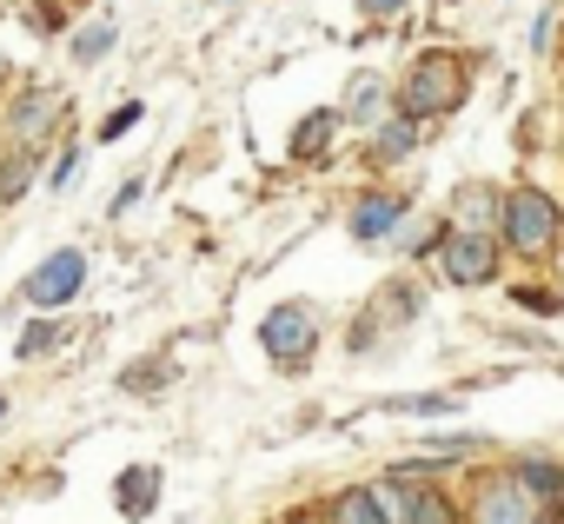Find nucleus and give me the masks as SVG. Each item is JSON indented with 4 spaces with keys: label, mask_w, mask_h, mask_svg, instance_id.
<instances>
[{
    "label": "nucleus",
    "mask_w": 564,
    "mask_h": 524,
    "mask_svg": "<svg viewBox=\"0 0 564 524\" xmlns=\"http://www.w3.org/2000/svg\"><path fill=\"white\" fill-rule=\"evenodd\" d=\"M498 252L518 259V266L544 273L551 259L564 252V206L538 186V179H511L505 199H498V226H491Z\"/></svg>",
    "instance_id": "obj_1"
},
{
    "label": "nucleus",
    "mask_w": 564,
    "mask_h": 524,
    "mask_svg": "<svg viewBox=\"0 0 564 524\" xmlns=\"http://www.w3.org/2000/svg\"><path fill=\"white\" fill-rule=\"evenodd\" d=\"M465 100H471V61H465L458 47H419V54L405 61V74L392 80V113L419 120L425 133H432L438 120H452Z\"/></svg>",
    "instance_id": "obj_2"
},
{
    "label": "nucleus",
    "mask_w": 564,
    "mask_h": 524,
    "mask_svg": "<svg viewBox=\"0 0 564 524\" xmlns=\"http://www.w3.org/2000/svg\"><path fill=\"white\" fill-rule=\"evenodd\" d=\"M425 266H432L452 293H485V286L505 280V252H498L491 232H465V226H445V219H438V232H432V245H425Z\"/></svg>",
    "instance_id": "obj_3"
},
{
    "label": "nucleus",
    "mask_w": 564,
    "mask_h": 524,
    "mask_svg": "<svg viewBox=\"0 0 564 524\" xmlns=\"http://www.w3.org/2000/svg\"><path fill=\"white\" fill-rule=\"evenodd\" d=\"M326 346V313L313 299H279L265 319H259V352L279 365V372H306Z\"/></svg>",
    "instance_id": "obj_4"
},
{
    "label": "nucleus",
    "mask_w": 564,
    "mask_h": 524,
    "mask_svg": "<svg viewBox=\"0 0 564 524\" xmlns=\"http://www.w3.org/2000/svg\"><path fill=\"white\" fill-rule=\"evenodd\" d=\"M465 524H544V511L505 478V465H471V484H465Z\"/></svg>",
    "instance_id": "obj_5"
},
{
    "label": "nucleus",
    "mask_w": 564,
    "mask_h": 524,
    "mask_svg": "<svg viewBox=\"0 0 564 524\" xmlns=\"http://www.w3.org/2000/svg\"><path fill=\"white\" fill-rule=\"evenodd\" d=\"M405 212H412V193H399V186H366V193L346 206V232H352L359 245H386V239L405 226Z\"/></svg>",
    "instance_id": "obj_6"
},
{
    "label": "nucleus",
    "mask_w": 564,
    "mask_h": 524,
    "mask_svg": "<svg viewBox=\"0 0 564 524\" xmlns=\"http://www.w3.org/2000/svg\"><path fill=\"white\" fill-rule=\"evenodd\" d=\"M432 133L419 127V120H405V113H386L379 127H366V146H359V160L372 166V173H392V166H405L419 146H425Z\"/></svg>",
    "instance_id": "obj_7"
},
{
    "label": "nucleus",
    "mask_w": 564,
    "mask_h": 524,
    "mask_svg": "<svg viewBox=\"0 0 564 524\" xmlns=\"http://www.w3.org/2000/svg\"><path fill=\"white\" fill-rule=\"evenodd\" d=\"M505 478H511L538 511H557V504H564V458H557V451H511V458H505Z\"/></svg>",
    "instance_id": "obj_8"
},
{
    "label": "nucleus",
    "mask_w": 564,
    "mask_h": 524,
    "mask_svg": "<svg viewBox=\"0 0 564 524\" xmlns=\"http://www.w3.org/2000/svg\"><path fill=\"white\" fill-rule=\"evenodd\" d=\"M80 286H87V252H74V245L47 252L41 266L28 273V299H34V306H67Z\"/></svg>",
    "instance_id": "obj_9"
},
{
    "label": "nucleus",
    "mask_w": 564,
    "mask_h": 524,
    "mask_svg": "<svg viewBox=\"0 0 564 524\" xmlns=\"http://www.w3.org/2000/svg\"><path fill=\"white\" fill-rule=\"evenodd\" d=\"M386 113H392V80H386V74H352V80H346V100H339V120L366 133V127H379Z\"/></svg>",
    "instance_id": "obj_10"
},
{
    "label": "nucleus",
    "mask_w": 564,
    "mask_h": 524,
    "mask_svg": "<svg viewBox=\"0 0 564 524\" xmlns=\"http://www.w3.org/2000/svg\"><path fill=\"white\" fill-rule=\"evenodd\" d=\"M498 199H505V186L465 179V186L452 193V212H438V219H445V226H465V232H491V226H498Z\"/></svg>",
    "instance_id": "obj_11"
},
{
    "label": "nucleus",
    "mask_w": 564,
    "mask_h": 524,
    "mask_svg": "<svg viewBox=\"0 0 564 524\" xmlns=\"http://www.w3.org/2000/svg\"><path fill=\"white\" fill-rule=\"evenodd\" d=\"M346 133V120H339V107H313L300 127H293V160L300 166H319L326 153H333V140Z\"/></svg>",
    "instance_id": "obj_12"
},
{
    "label": "nucleus",
    "mask_w": 564,
    "mask_h": 524,
    "mask_svg": "<svg viewBox=\"0 0 564 524\" xmlns=\"http://www.w3.org/2000/svg\"><path fill=\"white\" fill-rule=\"evenodd\" d=\"M319 517H326V524H392V511H386L379 484H346V491H333Z\"/></svg>",
    "instance_id": "obj_13"
},
{
    "label": "nucleus",
    "mask_w": 564,
    "mask_h": 524,
    "mask_svg": "<svg viewBox=\"0 0 564 524\" xmlns=\"http://www.w3.org/2000/svg\"><path fill=\"white\" fill-rule=\"evenodd\" d=\"M113 504H120L127 517H147V511L160 504V471H153V465H133V471H120V484H113Z\"/></svg>",
    "instance_id": "obj_14"
},
{
    "label": "nucleus",
    "mask_w": 564,
    "mask_h": 524,
    "mask_svg": "<svg viewBox=\"0 0 564 524\" xmlns=\"http://www.w3.org/2000/svg\"><path fill=\"white\" fill-rule=\"evenodd\" d=\"M458 392H399V399H379V412H399V418H458Z\"/></svg>",
    "instance_id": "obj_15"
},
{
    "label": "nucleus",
    "mask_w": 564,
    "mask_h": 524,
    "mask_svg": "<svg viewBox=\"0 0 564 524\" xmlns=\"http://www.w3.org/2000/svg\"><path fill=\"white\" fill-rule=\"evenodd\" d=\"M511 306H518V313H531V319H564V286L518 280V286H511Z\"/></svg>",
    "instance_id": "obj_16"
},
{
    "label": "nucleus",
    "mask_w": 564,
    "mask_h": 524,
    "mask_svg": "<svg viewBox=\"0 0 564 524\" xmlns=\"http://www.w3.org/2000/svg\"><path fill=\"white\" fill-rule=\"evenodd\" d=\"M557 21H564V8H557V0H544V8L531 14V28H524V47H531V61H551V41H557Z\"/></svg>",
    "instance_id": "obj_17"
},
{
    "label": "nucleus",
    "mask_w": 564,
    "mask_h": 524,
    "mask_svg": "<svg viewBox=\"0 0 564 524\" xmlns=\"http://www.w3.org/2000/svg\"><path fill=\"white\" fill-rule=\"evenodd\" d=\"M113 34H120L113 21H94V28H80V34H74V54H80V61H100V54L113 47Z\"/></svg>",
    "instance_id": "obj_18"
},
{
    "label": "nucleus",
    "mask_w": 564,
    "mask_h": 524,
    "mask_svg": "<svg viewBox=\"0 0 564 524\" xmlns=\"http://www.w3.org/2000/svg\"><path fill=\"white\" fill-rule=\"evenodd\" d=\"M54 113H61V107H54V100H47V94H41V100H28V107H21V113H14V127H21V133H28V140H34V133H47V127H54Z\"/></svg>",
    "instance_id": "obj_19"
},
{
    "label": "nucleus",
    "mask_w": 564,
    "mask_h": 524,
    "mask_svg": "<svg viewBox=\"0 0 564 524\" xmlns=\"http://www.w3.org/2000/svg\"><path fill=\"white\" fill-rule=\"evenodd\" d=\"M28 179H34V153H21V160L8 166V179H0V193H8V199H14V193H21Z\"/></svg>",
    "instance_id": "obj_20"
},
{
    "label": "nucleus",
    "mask_w": 564,
    "mask_h": 524,
    "mask_svg": "<svg viewBox=\"0 0 564 524\" xmlns=\"http://www.w3.org/2000/svg\"><path fill=\"white\" fill-rule=\"evenodd\" d=\"M405 8H412V0H359V14H366V21H399Z\"/></svg>",
    "instance_id": "obj_21"
},
{
    "label": "nucleus",
    "mask_w": 564,
    "mask_h": 524,
    "mask_svg": "<svg viewBox=\"0 0 564 524\" xmlns=\"http://www.w3.org/2000/svg\"><path fill=\"white\" fill-rule=\"evenodd\" d=\"M140 113H147V107H140V100H133V107H120V113H113V120H107V127H100V140H120V133H127V127H140Z\"/></svg>",
    "instance_id": "obj_22"
},
{
    "label": "nucleus",
    "mask_w": 564,
    "mask_h": 524,
    "mask_svg": "<svg viewBox=\"0 0 564 524\" xmlns=\"http://www.w3.org/2000/svg\"><path fill=\"white\" fill-rule=\"evenodd\" d=\"M127 385L153 392V385H166V365H160V359H147V365H133V372H127Z\"/></svg>",
    "instance_id": "obj_23"
},
{
    "label": "nucleus",
    "mask_w": 564,
    "mask_h": 524,
    "mask_svg": "<svg viewBox=\"0 0 564 524\" xmlns=\"http://www.w3.org/2000/svg\"><path fill=\"white\" fill-rule=\"evenodd\" d=\"M47 346H54V326H34V332H21V359H28V352H47Z\"/></svg>",
    "instance_id": "obj_24"
},
{
    "label": "nucleus",
    "mask_w": 564,
    "mask_h": 524,
    "mask_svg": "<svg viewBox=\"0 0 564 524\" xmlns=\"http://www.w3.org/2000/svg\"><path fill=\"white\" fill-rule=\"evenodd\" d=\"M133 199H140V179H127V186L113 193V212H133Z\"/></svg>",
    "instance_id": "obj_25"
},
{
    "label": "nucleus",
    "mask_w": 564,
    "mask_h": 524,
    "mask_svg": "<svg viewBox=\"0 0 564 524\" xmlns=\"http://www.w3.org/2000/svg\"><path fill=\"white\" fill-rule=\"evenodd\" d=\"M557 160H564V107H557Z\"/></svg>",
    "instance_id": "obj_26"
},
{
    "label": "nucleus",
    "mask_w": 564,
    "mask_h": 524,
    "mask_svg": "<svg viewBox=\"0 0 564 524\" xmlns=\"http://www.w3.org/2000/svg\"><path fill=\"white\" fill-rule=\"evenodd\" d=\"M293 524H326V517H319V511H306V517H293Z\"/></svg>",
    "instance_id": "obj_27"
},
{
    "label": "nucleus",
    "mask_w": 564,
    "mask_h": 524,
    "mask_svg": "<svg viewBox=\"0 0 564 524\" xmlns=\"http://www.w3.org/2000/svg\"><path fill=\"white\" fill-rule=\"evenodd\" d=\"M544 524H564V504H557V511H544Z\"/></svg>",
    "instance_id": "obj_28"
},
{
    "label": "nucleus",
    "mask_w": 564,
    "mask_h": 524,
    "mask_svg": "<svg viewBox=\"0 0 564 524\" xmlns=\"http://www.w3.org/2000/svg\"><path fill=\"white\" fill-rule=\"evenodd\" d=\"M438 8H465V0H438Z\"/></svg>",
    "instance_id": "obj_29"
},
{
    "label": "nucleus",
    "mask_w": 564,
    "mask_h": 524,
    "mask_svg": "<svg viewBox=\"0 0 564 524\" xmlns=\"http://www.w3.org/2000/svg\"><path fill=\"white\" fill-rule=\"evenodd\" d=\"M0 418H8V399H0Z\"/></svg>",
    "instance_id": "obj_30"
},
{
    "label": "nucleus",
    "mask_w": 564,
    "mask_h": 524,
    "mask_svg": "<svg viewBox=\"0 0 564 524\" xmlns=\"http://www.w3.org/2000/svg\"><path fill=\"white\" fill-rule=\"evenodd\" d=\"M0 74H8V67H0Z\"/></svg>",
    "instance_id": "obj_31"
}]
</instances>
